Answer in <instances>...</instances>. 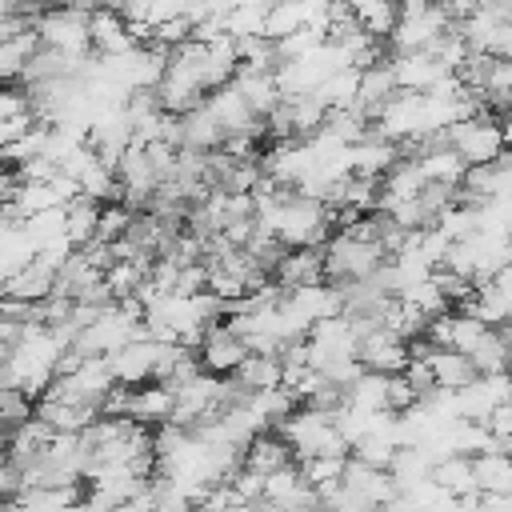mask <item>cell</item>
<instances>
[{"label": "cell", "instance_id": "15", "mask_svg": "<svg viewBox=\"0 0 512 512\" xmlns=\"http://www.w3.org/2000/svg\"><path fill=\"white\" fill-rule=\"evenodd\" d=\"M476 464V488L480 492H512V452L496 448L484 456H472Z\"/></svg>", "mask_w": 512, "mask_h": 512}, {"label": "cell", "instance_id": "20", "mask_svg": "<svg viewBox=\"0 0 512 512\" xmlns=\"http://www.w3.org/2000/svg\"><path fill=\"white\" fill-rule=\"evenodd\" d=\"M488 428H492V436L500 440V448H504V440H512V400H504V404L492 412Z\"/></svg>", "mask_w": 512, "mask_h": 512}, {"label": "cell", "instance_id": "5", "mask_svg": "<svg viewBox=\"0 0 512 512\" xmlns=\"http://www.w3.org/2000/svg\"><path fill=\"white\" fill-rule=\"evenodd\" d=\"M408 360H412L408 340H400L396 332L380 328V320H376V328H368V332H364V340H360V364H364L368 372L400 376V372L408 368Z\"/></svg>", "mask_w": 512, "mask_h": 512}, {"label": "cell", "instance_id": "22", "mask_svg": "<svg viewBox=\"0 0 512 512\" xmlns=\"http://www.w3.org/2000/svg\"><path fill=\"white\" fill-rule=\"evenodd\" d=\"M500 124H504V140H508V152H512V108L500 116Z\"/></svg>", "mask_w": 512, "mask_h": 512}, {"label": "cell", "instance_id": "19", "mask_svg": "<svg viewBox=\"0 0 512 512\" xmlns=\"http://www.w3.org/2000/svg\"><path fill=\"white\" fill-rule=\"evenodd\" d=\"M300 28H308V8H304V0H272L264 36L280 44V40H288V36L300 32Z\"/></svg>", "mask_w": 512, "mask_h": 512}, {"label": "cell", "instance_id": "13", "mask_svg": "<svg viewBox=\"0 0 512 512\" xmlns=\"http://www.w3.org/2000/svg\"><path fill=\"white\" fill-rule=\"evenodd\" d=\"M56 272H48L44 264H28L24 272H16V276H8L4 280V296L8 300H24V304H40V300H48L52 292H56Z\"/></svg>", "mask_w": 512, "mask_h": 512}, {"label": "cell", "instance_id": "14", "mask_svg": "<svg viewBox=\"0 0 512 512\" xmlns=\"http://www.w3.org/2000/svg\"><path fill=\"white\" fill-rule=\"evenodd\" d=\"M44 48V40H40V32L32 28V32H24V36H12V40H0V72H4V80L8 84H16L24 72H28V64H32V56Z\"/></svg>", "mask_w": 512, "mask_h": 512}, {"label": "cell", "instance_id": "8", "mask_svg": "<svg viewBox=\"0 0 512 512\" xmlns=\"http://www.w3.org/2000/svg\"><path fill=\"white\" fill-rule=\"evenodd\" d=\"M388 64L396 72L400 92H432L448 76V68L428 52H396V56H388Z\"/></svg>", "mask_w": 512, "mask_h": 512}, {"label": "cell", "instance_id": "16", "mask_svg": "<svg viewBox=\"0 0 512 512\" xmlns=\"http://www.w3.org/2000/svg\"><path fill=\"white\" fill-rule=\"evenodd\" d=\"M312 96H316L328 112H336V108H356V96H360V68H340V72L328 76Z\"/></svg>", "mask_w": 512, "mask_h": 512}, {"label": "cell", "instance_id": "17", "mask_svg": "<svg viewBox=\"0 0 512 512\" xmlns=\"http://www.w3.org/2000/svg\"><path fill=\"white\" fill-rule=\"evenodd\" d=\"M432 480L448 496H472V492H480L476 488V464H472V456H448V460H440L436 472H432Z\"/></svg>", "mask_w": 512, "mask_h": 512}, {"label": "cell", "instance_id": "3", "mask_svg": "<svg viewBox=\"0 0 512 512\" xmlns=\"http://www.w3.org/2000/svg\"><path fill=\"white\" fill-rule=\"evenodd\" d=\"M36 32L44 40V48L68 52V56H88L92 52V12L88 8H72V4H56L44 8L36 20Z\"/></svg>", "mask_w": 512, "mask_h": 512}, {"label": "cell", "instance_id": "11", "mask_svg": "<svg viewBox=\"0 0 512 512\" xmlns=\"http://www.w3.org/2000/svg\"><path fill=\"white\" fill-rule=\"evenodd\" d=\"M292 456H296V452L288 448V440H284L280 432H260V436L244 448V468H248V472H260V476H272V472L288 468Z\"/></svg>", "mask_w": 512, "mask_h": 512}, {"label": "cell", "instance_id": "9", "mask_svg": "<svg viewBox=\"0 0 512 512\" xmlns=\"http://www.w3.org/2000/svg\"><path fill=\"white\" fill-rule=\"evenodd\" d=\"M172 408H176V388L172 384H140L132 388V400H128V416L136 424H172Z\"/></svg>", "mask_w": 512, "mask_h": 512}, {"label": "cell", "instance_id": "4", "mask_svg": "<svg viewBox=\"0 0 512 512\" xmlns=\"http://www.w3.org/2000/svg\"><path fill=\"white\" fill-rule=\"evenodd\" d=\"M196 356H200L204 372H212V376H232V372H236L252 352H248L244 336H236V332L228 328V320H224V324L216 320V324L204 332V340H200Z\"/></svg>", "mask_w": 512, "mask_h": 512}, {"label": "cell", "instance_id": "7", "mask_svg": "<svg viewBox=\"0 0 512 512\" xmlns=\"http://www.w3.org/2000/svg\"><path fill=\"white\" fill-rule=\"evenodd\" d=\"M272 280L292 292V288H308V284H324L328 268H324V248H288L284 260L276 264Z\"/></svg>", "mask_w": 512, "mask_h": 512}, {"label": "cell", "instance_id": "2", "mask_svg": "<svg viewBox=\"0 0 512 512\" xmlns=\"http://www.w3.org/2000/svg\"><path fill=\"white\" fill-rule=\"evenodd\" d=\"M448 144L460 152V160H464L468 168L496 164V160L508 156V140H504V124L496 120V108L452 124V128H448Z\"/></svg>", "mask_w": 512, "mask_h": 512}, {"label": "cell", "instance_id": "1", "mask_svg": "<svg viewBox=\"0 0 512 512\" xmlns=\"http://www.w3.org/2000/svg\"><path fill=\"white\" fill-rule=\"evenodd\" d=\"M388 260L384 244L376 240H360L352 232H336L328 244H324V268H328V280L332 284H356V280H368L372 272H380Z\"/></svg>", "mask_w": 512, "mask_h": 512}, {"label": "cell", "instance_id": "6", "mask_svg": "<svg viewBox=\"0 0 512 512\" xmlns=\"http://www.w3.org/2000/svg\"><path fill=\"white\" fill-rule=\"evenodd\" d=\"M160 352L164 344L160 340H132L128 348H120L112 360V372H116V384H128V388H140V384H152L156 380V368H160Z\"/></svg>", "mask_w": 512, "mask_h": 512}, {"label": "cell", "instance_id": "18", "mask_svg": "<svg viewBox=\"0 0 512 512\" xmlns=\"http://www.w3.org/2000/svg\"><path fill=\"white\" fill-rule=\"evenodd\" d=\"M388 380L384 372H364L348 392H344V404L352 408H364V412H388Z\"/></svg>", "mask_w": 512, "mask_h": 512}, {"label": "cell", "instance_id": "12", "mask_svg": "<svg viewBox=\"0 0 512 512\" xmlns=\"http://www.w3.org/2000/svg\"><path fill=\"white\" fill-rule=\"evenodd\" d=\"M428 364H432V372H436V388H452V392L468 388V384L480 376L476 364H472V356H464V352H456V348H432V352H428Z\"/></svg>", "mask_w": 512, "mask_h": 512}, {"label": "cell", "instance_id": "10", "mask_svg": "<svg viewBox=\"0 0 512 512\" xmlns=\"http://www.w3.org/2000/svg\"><path fill=\"white\" fill-rule=\"evenodd\" d=\"M228 380H232L244 396H248V392H268V388H284V360H280V356H260V352H252Z\"/></svg>", "mask_w": 512, "mask_h": 512}, {"label": "cell", "instance_id": "21", "mask_svg": "<svg viewBox=\"0 0 512 512\" xmlns=\"http://www.w3.org/2000/svg\"><path fill=\"white\" fill-rule=\"evenodd\" d=\"M492 56H500V60H512V24H500L496 28V36H492V48H488Z\"/></svg>", "mask_w": 512, "mask_h": 512}]
</instances>
